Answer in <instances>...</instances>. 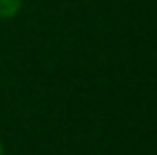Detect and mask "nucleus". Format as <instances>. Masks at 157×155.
Masks as SVG:
<instances>
[{"label": "nucleus", "mask_w": 157, "mask_h": 155, "mask_svg": "<svg viewBox=\"0 0 157 155\" xmlns=\"http://www.w3.org/2000/svg\"><path fill=\"white\" fill-rule=\"evenodd\" d=\"M0 155H5V144H2V139H0Z\"/></svg>", "instance_id": "2"}, {"label": "nucleus", "mask_w": 157, "mask_h": 155, "mask_svg": "<svg viewBox=\"0 0 157 155\" xmlns=\"http://www.w3.org/2000/svg\"><path fill=\"white\" fill-rule=\"evenodd\" d=\"M23 7V0H0V21L16 18Z\"/></svg>", "instance_id": "1"}]
</instances>
